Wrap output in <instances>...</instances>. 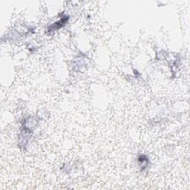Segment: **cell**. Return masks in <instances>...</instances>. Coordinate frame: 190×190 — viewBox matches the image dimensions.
Returning <instances> with one entry per match:
<instances>
[{
  "instance_id": "cell-1",
  "label": "cell",
  "mask_w": 190,
  "mask_h": 190,
  "mask_svg": "<svg viewBox=\"0 0 190 190\" xmlns=\"http://www.w3.org/2000/svg\"><path fill=\"white\" fill-rule=\"evenodd\" d=\"M68 20V18L64 17V18L62 19L60 21H58V22H57V23H55L53 25H51V26L49 28V31H54V30L59 29V28H61L63 25H65V24L66 23V20Z\"/></svg>"
}]
</instances>
